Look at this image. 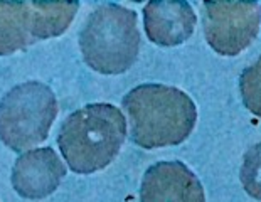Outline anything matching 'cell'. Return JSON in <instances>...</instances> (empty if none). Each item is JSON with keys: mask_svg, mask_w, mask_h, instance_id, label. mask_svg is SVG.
<instances>
[{"mask_svg": "<svg viewBox=\"0 0 261 202\" xmlns=\"http://www.w3.org/2000/svg\"><path fill=\"white\" fill-rule=\"evenodd\" d=\"M121 106L130 120L132 142L147 150L186 142L197 121L192 98L167 84L135 86L125 94Z\"/></svg>", "mask_w": 261, "mask_h": 202, "instance_id": "cell-1", "label": "cell"}, {"mask_svg": "<svg viewBox=\"0 0 261 202\" xmlns=\"http://www.w3.org/2000/svg\"><path fill=\"white\" fill-rule=\"evenodd\" d=\"M126 138V120L112 103H90L73 111L59 128L58 147L74 173L90 175L118 157Z\"/></svg>", "mask_w": 261, "mask_h": 202, "instance_id": "cell-2", "label": "cell"}, {"mask_svg": "<svg viewBox=\"0 0 261 202\" xmlns=\"http://www.w3.org/2000/svg\"><path fill=\"white\" fill-rule=\"evenodd\" d=\"M140 44L137 12L113 2L94 9L80 32L83 59L101 74L128 71L138 58Z\"/></svg>", "mask_w": 261, "mask_h": 202, "instance_id": "cell-3", "label": "cell"}, {"mask_svg": "<svg viewBox=\"0 0 261 202\" xmlns=\"http://www.w3.org/2000/svg\"><path fill=\"white\" fill-rule=\"evenodd\" d=\"M56 116L58 99L47 84L20 83L0 99V142L14 152H27L46 142Z\"/></svg>", "mask_w": 261, "mask_h": 202, "instance_id": "cell-4", "label": "cell"}, {"mask_svg": "<svg viewBox=\"0 0 261 202\" xmlns=\"http://www.w3.org/2000/svg\"><path fill=\"white\" fill-rule=\"evenodd\" d=\"M80 2H0V56L58 37L74 20Z\"/></svg>", "mask_w": 261, "mask_h": 202, "instance_id": "cell-5", "label": "cell"}, {"mask_svg": "<svg viewBox=\"0 0 261 202\" xmlns=\"http://www.w3.org/2000/svg\"><path fill=\"white\" fill-rule=\"evenodd\" d=\"M261 5L258 2H204V36L221 56H238L258 37Z\"/></svg>", "mask_w": 261, "mask_h": 202, "instance_id": "cell-6", "label": "cell"}, {"mask_svg": "<svg viewBox=\"0 0 261 202\" xmlns=\"http://www.w3.org/2000/svg\"><path fill=\"white\" fill-rule=\"evenodd\" d=\"M140 202H205L202 182L184 162H157L143 173Z\"/></svg>", "mask_w": 261, "mask_h": 202, "instance_id": "cell-7", "label": "cell"}, {"mask_svg": "<svg viewBox=\"0 0 261 202\" xmlns=\"http://www.w3.org/2000/svg\"><path fill=\"white\" fill-rule=\"evenodd\" d=\"M66 165L51 147L27 150L15 160L10 182L20 197L41 200L49 197L63 182Z\"/></svg>", "mask_w": 261, "mask_h": 202, "instance_id": "cell-8", "label": "cell"}, {"mask_svg": "<svg viewBox=\"0 0 261 202\" xmlns=\"http://www.w3.org/2000/svg\"><path fill=\"white\" fill-rule=\"evenodd\" d=\"M196 24V12L184 0H153L143 7V27L157 46H180L194 34Z\"/></svg>", "mask_w": 261, "mask_h": 202, "instance_id": "cell-9", "label": "cell"}, {"mask_svg": "<svg viewBox=\"0 0 261 202\" xmlns=\"http://www.w3.org/2000/svg\"><path fill=\"white\" fill-rule=\"evenodd\" d=\"M240 93L243 105L254 116L261 118V56L241 72Z\"/></svg>", "mask_w": 261, "mask_h": 202, "instance_id": "cell-10", "label": "cell"}, {"mask_svg": "<svg viewBox=\"0 0 261 202\" xmlns=\"http://www.w3.org/2000/svg\"><path fill=\"white\" fill-rule=\"evenodd\" d=\"M240 181L248 195L261 200V142L251 145L243 155Z\"/></svg>", "mask_w": 261, "mask_h": 202, "instance_id": "cell-11", "label": "cell"}]
</instances>
